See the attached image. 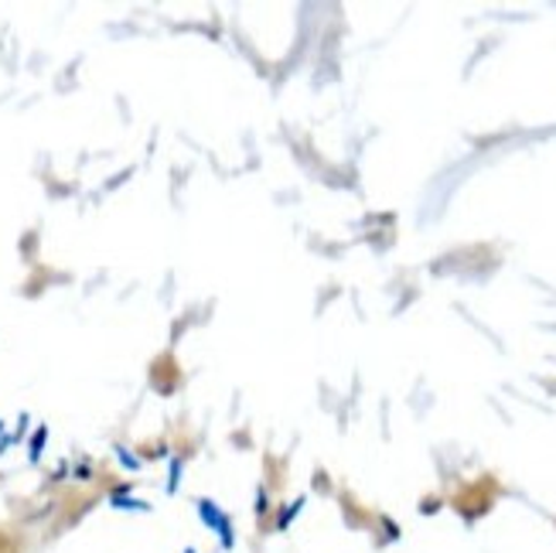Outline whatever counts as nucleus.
Here are the masks:
<instances>
[{
  "instance_id": "nucleus-1",
  "label": "nucleus",
  "mask_w": 556,
  "mask_h": 553,
  "mask_svg": "<svg viewBox=\"0 0 556 553\" xmlns=\"http://www.w3.org/2000/svg\"><path fill=\"white\" fill-rule=\"evenodd\" d=\"M0 553H17V546H14V540L4 533V530H0Z\"/></svg>"
}]
</instances>
